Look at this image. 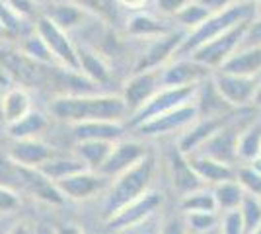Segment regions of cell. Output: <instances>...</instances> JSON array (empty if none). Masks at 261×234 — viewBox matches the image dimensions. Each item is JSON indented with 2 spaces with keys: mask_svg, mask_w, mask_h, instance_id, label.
<instances>
[{
  "mask_svg": "<svg viewBox=\"0 0 261 234\" xmlns=\"http://www.w3.org/2000/svg\"><path fill=\"white\" fill-rule=\"evenodd\" d=\"M82 10H86L90 16L98 18L106 23H113L117 20V0H72Z\"/></svg>",
  "mask_w": 261,
  "mask_h": 234,
  "instance_id": "d6a6232c",
  "label": "cell"
},
{
  "mask_svg": "<svg viewBox=\"0 0 261 234\" xmlns=\"http://www.w3.org/2000/svg\"><path fill=\"white\" fill-rule=\"evenodd\" d=\"M109 141H76V148H74V156L84 162L88 170H96L103 164V160L108 158L109 150H111Z\"/></svg>",
  "mask_w": 261,
  "mask_h": 234,
  "instance_id": "4316f807",
  "label": "cell"
},
{
  "mask_svg": "<svg viewBox=\"0 0 261 234\" xmlns=\"http://www.w3.org/2000/svg\"><path fill=\"white\" fill-rule=\"evenodd\" d=\"M150 43L146 47V51L141 55L139 63L135 65V72H141V70H150V68H160L170 59L172 55H175L177 47L181 45L184 37L181 34H174V32H168L164 35L152 37L148 39Z\"/></svg>",
  "mask_w": 261,
  "mask_h": 234,
  "instance_id": "5bb4252c",
  "label": "cell"
},
{
  "mask_svg": "<svg viewBox=\"0 0 261 234\" xmlns=\"http://www.w3.org/2000/svg\"><path fill=\"white\" fill-rule=\"evenodd\" d=\"M259 154H261V152H259Z\"/></svg>",
  "mask_w": 261,
  "mask_h": 234,
  "instance_id": "9f6ffc18",
  "label": "cell"
},
{
  "mask_svg": "<svg viewBox=\"0 0 261 234\" xmlns=\"http://www.w3.org/2000/svg\"><path fill=\"white\" fill-rule=\"evenodd\" d=\"M238 209L242 215V221H244V230H246V234H250L261 223V201H257L255 195L244 193V199H242Z\"/></svg>",
  "mask_w": 261,
  "mask_h": 234,
  "instance_id": "836d02e7",
  "label": "cell"
},
{
  "mask_svg": "<svg viewBox=\"0 0 261 234\" xmlns=\"http://www.w3.org/2000/svg\"><path fill=\"white\" fill-rule=\"evenodd\" d=\"M261 152V119L253 121L251 119L244 131L240 133L238 146H236V154L242 160H251L253 156H257Z\"/></svg>",
  "mask_w": 261,
  "mask_h": 234,
  "instance_id": "f1b7e54d",
  "label": "cell"
},
{
  "mask_svg": "<svg viewBox=\"0 0 261 234\" xmlns=\"http://www.w3.org/2000/svg\"><path fill=\"white\" fill-rule=\"evenodd\" d=\"M222 234H246L240 209H230V211L224 213V219H222Z\"/></svg>",
  "mask_w": 261,
  "mask_h": 234,
  "instance_id": "ab89813d",
  "label": "cell"
},
{
  "mask_svg": "<svg viewBox=\"0 0 261 234\" xmlns=\"http://www.w3.org/2000/svg\"><path fill=\"white\" fill-rule=\"evenodd\" d=\"M181 211L184 213H217V201L213 191H207L205 188L197 191H191L187 195H181Z\"/></svg>",
  "mask_w": 261,
  "mask_h": 234,
  "instance_id": "1f68e13d",
  "label": "cell"
},
{
  "mask_svg": "<svg viewBox=\"0 0 261 234\" xmlns=\"http://www.w3.org/2000/svg\"><path fill=\"white\" fill-rule=\"evenodd\" d=\"M187 2H189V0H156V6H158V10L162 12V14L175 16Z\"/></svg>",
  "mask_w": 261,
  "mask_h": 234,
  "instance_id": "b9f144b4",
  "label": "cell"
},
{
  "mask_svg": "<svg viewBox=\"0 0 261 234\" xmlns=\"http://www.w3.org/2000/svg\"><path fill=\"white\" fill-rule=\"evenodd\" d=\"M55 186L59 188V191L63 193L65 199L88 201L108 190L109 178H106L103 174H99L96 170L84 168L80 172H74V174H70L66 178L55 181Z\"/></svg>",
  "mask_w": 261,
  "mask_h": 234,
  "instance_id": "9c48e42d",
  "label": "cell"
},
{
  "mask_svg": "<svg viewBox=\"0 0 261 234\" xmlns=\"http://www.w3.org/2000/svg\"><path fill=\"white\" fill-rule=\"evenodd\" d=\"M197 90H199V84L162 86L142 108H139L135 113H130L129 127L135 129L137 125H141L142 121H146V119H150V117H156V115H160V113L175 110V108L184 106L187 101H193L197 98Z\"/></svg>",
  "mask_w": 261,
  "mask_h": 234,
  "instance_id": "277c9868",
  "label": "cell"
},
{
  "mask_svg": "<svg viewBox=\"0 0 261 234\" xmlns=\"http://www.w3.org/2000/svg\"><path fill=\"white\" fill-rule=\"evenodd\" d=\"M236 181L242 186V190L250 195L261 197V174L255 172L251 166H244L238 170L236 174Z\"/></svg>",
  "mask_w": 261,
  "mask_h": 234,
  "instance_id": "d590c367",
  "label": "cell"
},
{
  "mask_svg": "<svg viewBox=\"0 0 261 234\" xmlns=\"http://www.w3.org/2000/svg\"><path fill=\"white\" fill-rule=\"evenodd\" d=\"M250 234H261V223L257 224V226H255V228H253V230H251Z\"/></svg>",
  "mask_w": 261,
  "mask_h": 234,
  "instance_id": "f5cc1de1",
  "label": "cell"
},
{
  "mask_svg": "<svg viewBox=\"0 0 261 234\" xmlns=\"http://www.w3.org/2000/svg\"><path fill=\"white\" fill-rule=\"evenodd\" d=\"M253 117L250 119H236V117H230L228 121L224 123L220 129H218L217 133L213 135V137H208L207 141L203 143V145L199 146L201 148V154L205 156H211V158H215V160H220V162H234L238 154H236V146H238V139H240V133L244 131V127L251 121Z\"/></svg>",
  "mask_w": 261,
  "mask_h": 234,
  "instance_id": "ba28073f",
  "label": "cell"
},
{
  "mask_svg": "<svg viewBox=\"0 0 261 234\" xmlns=\"http://www.w3.org/2000/svg\"><path fill=\"white\" fill-rule=\"evenodd\" d=\"M197 2H201L203 6H207L211 12L224 10V8H228L230 4H234V0H197Z\"/></svg>",
  "mask_w": 261,
  "mask_h": 234,
  "instance_id": "f6af8a7d",
  "label": "cell"
},
{
  "mask_svg": "<svg viewBox=\"0 0 261 234\" xmlns=\"http://www.w3.org/2000/svg\"><path fill=\"white\" fill-rule=\"evenodd\" d=\"M148 0H117V6L127 12H141L146 8Z\"/></svg>",
  "mask_w": 261,
  "mask_h": 234,
  "instance_id": "ee69618b",
  "label": "cell"
},
{
  "mask_svg": "<svg viewBox=\"0 0 261 234\" xmlns=\"http://www.w3.org/2000/svg\"><path fill=\"white\" fill-rule=\"evenodd\" d=\"M72 131L76 141H109L115 143L119 141L125 127L121 121H84V123H74Z\"/></svg>",
  "mask_w": 261,
  "mask_h": 234,
  "instance_id": "44dd1931",
  "label": "cell"
},
{
  "mask_svg": "<svg viewBox=\"0 0 261 234\" xmlns=\"http://www.w3.org/2000/svg\"><path fill=\"white\" fill-rule=\"evenodd\" d=\"M197 119H199V108H197V100H193L175 108V110H170V112L142 121L141 125L135 127V131L141 133L142 137H158V135H168L187 129Z\"/></svg>",
  "mask_w": 261,
  "mask_h": 234,
  "instance_id": "52a82bcc",
  "label": "cell"
},
{
  "mask_svg": "<svg viewBox=\"0 0 261 234\" xmlns=\"http://www.w3.org/2000/svg\"><path fill=\"white\" fill-rule=\"evenodd\" d=\"M250 166L255 170V172H259L261 174V154H257V156H253L250 160Z\"/></svg>",
  "mask_w": 261,
  "mask_h": 234,
  "instance_id": "681fc988",
  "label": "cell"
},
{
  "mask_svg": "<svg viewBox=\"0 0 261 234\" xmlns=\"http://www.w3.org/2000/svg\"><path fill=\"white\" fill-rule=\"evenodd\" d=\"M2 2L30 22H35L37 16L41 14V4L35 0H2Z\"/></svg>",
  "mask_w": 261,
  "mask_h": 234,
  "instance_id": "8d00e7d4",
  "label": "cell"
},
{
  "mask_svg": "<svg viewBox=\"0 0 261 234\" xmlns=\"http://www.w3.org/2000/svg\"><path fill=\"white\" fill-rule=\"evenodd\" d=\"M8 234H32V228L25 223H20L16 224V226H12L10 230H8Z\"/></svg>",
  "mask_w": 261,
  "mask_h": 234,
  "instance_id": "bcb514c9",
  "label": "cell"
},
{
  "mask_svg": "<svg viewBox=\"0 0 261 234\" xmlns=\"http://www.w3.org/2000/svg\"><path fill=\"white\" fill-rule=\"evenodd\" d=\"M162 205V195L158 191L146 190L142 195L129 201L125 207L106 219L109 230H127L135 224L142 223L146 217H150Z\"/></svg>",
  "mask_w": 261,
  "mask_h": 234,
  "instance_id": "30bf717a",
  "label": "cell"
},
{
  "mask_svg": "<svg viewBox=\"0 0 261 234\" xmlns=\"http://www.w3.org/2000/svg\"><path fill=\"white\" fill-rule=\"evenodd\" d=\"M172 179H174V188L179 195H187L191 191H197L205 188V181L197 176V172L189 166L185 154L179 150L172 156Z\"/></svg>",
  "mask_w": 261,
  "mask_h": 234,
  "instance_id": "d4e9b609",
  "label": "cell"
},
{
  "mask_svg": "<svg viewBox=\"0 0 261 234\" xmlns=\"http://www.w3.org/2000/svg\"><path fill=\"white\" fill-rule=\"evenodd\" d=\"M208 68L193 59L189 61H177L174 65L162 70V86H187V84H199L207 76Z\"/></svg>",
  "mask_w": 261,
  "mask_h": 234,
  "instance_id": "d6986e66",
  "label": "cell"
},
{
  "mask_svg": "<svg viewBox=\"0 0 261 234\" xmlns=\"http://www.w3.org/2000/svg\"><path fill=\"white\" fill-rule=\"evenodd\" d=\"M242 47H261V18L248 22L238 49H242Z\"/></svg>",
  "mask_w": 261,
  "mask_h": 234,
  "instance_id": "f35d334b",
  "label": "cell"
},
{
  "mask_svg": "<svg viewBox=\"0 0 261 234\" xmlns=\"http://www.w3.org/2000/svg\"><path fill=\"white\" fill-rule=\"evenodd\" d=\"M32 110V96H30L28 88L22 86V84L10 86V88H6L0 94V119L6 125L22 119L23 115H28Z\"/></svg>",
  "mask_w": 261,
  "mask_h": 234,
  "instance_id": "e0dca14e",
  "label": "cell"
},
{
  "mask_svg": "<svg viewBox=\"0 0 261 234\" xmlns=\"http://www.w3.org/2000/svg\"><path fill=\"white\" fill-rule=\"evenodd\" d=\"M250 20L246 22H240L236 25H232L230 30L222 32L220 35L208 39L207 43H203L201 47H197L195 51L191 53V59L205 65L207 68L213 67H220L226 59H228L236 49H238L240 41H242V35H244V30L248 25Z\"/></svg>",
  "mask_w": 261,
  "mask_h": 234,
  "instance_id": "8992f818",
  "label": "cell"
},
{
  "mask_svg": "<svg viewBox=\"0 0 261 234\" xmlns=\"http://www.w3.org/2000/svg\"><path fill=\"white\" fill-rule=\"evenodd\" d=\"M244 193L246 191L242 190L236 179H226V181H220L215 186V201H217V209H222V211H230V209H238L242 199H244Z\"/></svg>",
  "mask_w": 261,
  "mask_h": 234,
  "instance_id": "4dcf8cb0",
  "label": "cell"
},
{
  "mask_svg": "<svg viewBox=\"0 0 261 234\" xmlns=\"http://www.w3.org/2000/svg\"><path fill=\"white\" fill-rule=\"evenodd\" d=\"M16 47L20 49L22 55H25L28 59L35 61V63H39V65H55L53 55H51L47 43L43 41V37L35 32V25H33L32 32H28V34L18 39Z\"/></svg>",
  "mask_w": 261,
  "mask_h": 234,
  "instance_id": "484cf974",
  "label": "cell"
},
{
  "mask_svg": "<svg viewBox=\"0 0 261 234\" xmlns=\"http://www.w3.org/2000/svg\"><path fill=\"white\" fill-rule=\"evenodd\" d=\"M218 68L240 76H255L261 70V47L236 49Z\"/></svg>",
  "mask_w": 261,
  "mask_h": 234,
  "instance_id": "7402d4cb",
  "label": "cell"
},
{
  "mask_svg": "<svg viewBox=\"0 0 261 234\" xmlns=\"http://www.w3.org/2000/svg\"><path fill=\"white\" fill-rule=\"evenodd\" d=\"M152 176L154 158L150 154H144L137 164H133L125 172H121L119 176H115V181L108 186V193H106V201H103L106 219L119 211L121 207H125L129 201L142 195L148 190Z\"/></svg>",
  "mask_w": 261,
  "mask_h": 234,
  "instance_id": "7a4b0ae2",
  "label": "cell"
},
{
  "mask_svg": "<svg viewBox=\"0 0 261 234\" xmlns=\"http://www.w3.org/2000/svg\"><path fill=\"white\" fill-rule=\"evenodd\" d=\"M49 112L55 119L65 123L84 121H121L129 115V110L121 96L113 94H61L49 103Z\"/></svg>",
  "mask_w": 261,
  "mask_h": 234,
  "instance_id": "6da1fadb",
  "label": "cell"
},
{
  "mask_svg": "<svg viewBox=\"0 0 261 234\" xmlns=\"http://www.w3.org/2000/svg\"><path fill=\"white\" fill-rule=\"evenodd\" d=\"M2 41H10V39H8V35H6L4 28H2V23H0V43H2Z\"/></svg>",
  "mask_w": 261,
  "mask_h": 234,
  "instance_id": "f907efd6",
  "label": "cell"
},
{
  "mask_svg": "<svg viewBox=\"0 0 261 234\" xmlns=\"http://www.w3.org/2000/svg\"><path fill=\"white\" fill-rule=\"evenodd\" d=\"M211 14L213 12L208 10L207 6H203L201 2L195 0V2H187L184 8L175 14V18L184 25H187V28H197V25H201V23L205 22Z\"/></svg>",
  "mask_w": 261,
  "mask_h": 234,
  "instance_id": "e575fe53",
  "label": "cell"
},
{
  "mask_svg": "<svg viewBox=\"0 0 261 234\" xmlns=\"http://www.w3.org/2000/svg\"><path fill=\"white\" fill-rule=\"evenodd\" d=\"M251 101L257 106L261 110V82L257 84V88H255V92H253V98H251Z\"/></svg>",
  "mask_w": 261,
  "mask_h": 234,
  "instance_id": "c3c4849f",
  "label": "cell"
},
{
  "mask_svg": "<svg viewBox=\"0 0 261 234\" xmlns=\"http://www.w3.org/2000/svg\"><path fill=\"white\" fill-rule=\"evenodd\" d=\"M127 32L133 37H144V39H152L158 35L168 34L170 30L164 25L160 20H156L148 14H137L127 22Z\"/></svg>",
  "mask_w": 261,
  "mask_h": 234,
  "instance_id": "f546056e",
  "label": "cell"
},
{
  "mask_svg": "<svg viewBox=\"0 0 261 234\" xmlns=\"http://www.w3.org/2000/svg\"><path fill=\"white\" fill-rule=\"evenodd\" d=\"M253 6H255V8H253V10L257 12V16H259V18H261V0H257V2H255V4H253Z\"/></svg>",
  "mask_w": 261,
  "mask_h": 234,
  "instance_id": "816d5d0a",
  "label": "cell"
},
{
  "mask_svg": "<svg viewBox=\"0 0 261 234\" xmlns=\"http://www.w3.org/2000/svg\"><path fill=\"white\" fill-rule=\"evenodd\" d=\"M251 12H253V4H250V2H238V4L234 2L224 10L213 12L201 25L193 28V34L189 37H185L175 53L177 55L193 53L197 47H201L203 43H207L208 39H213V37L222 34V32L230 30L232 25L250 20Z\"/></svg>",
  "mask_w": 261,
  "mask_h": 234,
  "instance_id": "3957f363",
  "label": "cell"
},
{
  "mask_svg": "<svg viewBox=\"0 0 261 234\" xmlns=\"http://www.w3.org/2000/svg\"><path fill=\"white\" fill-rule=\"evenodd\" d=\"M57 234H84V232L80 228H76V226H63V228L57 230Z\"/></svg>",
  "mask_w": 261,
  "mask_h": 234,
  "instance_id": "7dc6e473",
  "label": "cell"
},
{
  "mask_svg": "<svg viewBox=\"0 0 261 234\" xmlns=\"http://www.w3.org/2000/svg\"><path fill=\"white\" fill-rule=\"evenodd\" d=\"M160 234H187V224L181 219H170L168 223L162 226Z\"/></svg>",
  "mask_w": 261,
  "mask_h": 234,
  "instance_id": "7bdbcfd3",
  "label": "cell"
},
{
  "mask_svg": "<svg viewBox=\"0 0 261 234\" xmlns=\"http://www.w3.org/2000/svg\"><path fill=\"white\" fill-rule=\"evenodd\" d=\"M160 88H162V68L141 70V72H135L125 82L121 98L125 101L129 113H135L139 108H142L146 101L150 100Z\"/></svg>",
  "mask_w": 261,
  "mask_h": 234,
  "instance_id": "8fae6325",
  "label": "cell"
},
{
  "mask_svg": "<svg viewBox=\"0 0 261 234\" xmlns=\"http://www.w3.org/2000/svg\"><path fill=\"white\" fill-rule=\"evenodd\" d=\"M8 156L20 166L39 168L51 156H55V150L49 145H45L41 139H22L12 143Z\"/></svg>",
  "mask_w": 261,
  "mask_h": 234,
  "instance_id": "2e32d148",
  "label": "cell"
},
{
  "mask_svg": "<svg viewBox=\"0 0 261 234\" xmlns=\"http://www.w3.org/2000/svg\"><path fill=\"white\" fill-rule=\"evenodd\" d=\"M228 119H230V115H211V117H203V121H199L195 127H191V131H187V133L181 137V141H179V152H181V154L193 152L197 146H201L208 137H213Z\"/></svg>",
  "mask_w": 261,
  "mask_h": 234,
  "instance_id": "603a6c76",
  "label": "cell"
},
{
  "mask_svg": "<svg viewBox=\"0 0 261 234\" xmlns=\"http://www.w3.org/2000/svg\"><path fill=\"white\" fill-rule=\"evenodd\" d=\"M84 162L76 158V156H51L47 162H43L41 166L37 168L41 174H43L45 178H49L51 181H59V179L66 178V176H70V174H74V172H80V170H84Z\"/></svg>",
  "mask_w": 261,
  "mask_h": 234,
  "instance_id": "83f0119b",
  "label": "cell"
},
{
  "mask_svg": "<svg viewBox=\"0 0 261 234\" xmlns=\"http://www.w3.org/2000/svg\"><path fill=\"white\" fill-rule=\"evenodd\" d=\"M189 166L197 172V176L207 184H220V181H226V179H236V172L232 170L230 164L226 162H220V160H215L211 156L205 154H195L191 158H187Z\"/></svg>",
  "mask_w": 261,
  "mask_h": 234,
  "instance_id": "ffe728a7",
  "label": "cell"
},
{
  "mask_svg": "<svg viewBox=\"0 0 261 234\" xmlns=\"http://www.w3.org/2000/svg\"><path fill=\"white\" fill-rule=\"evenodd\" d=\"M35 2H39V4H41V6H43L45 2H49V0H35Z\"/></svg>",
  "mask_w": 261,
  "mask_h": 234,
  "instance_id": "11a10c76",
  "label": "cell"
},
{
  "mask_svg": "<svg viewBox=\"0 0 261 234\" xmlns=\"http://www.w3.org/2000/svg\"><path fill=\"white\" fill-rule=\"evenodd\" d=\"M146 154L144 146L137 141H115L111 145L108 158L103 160V164L99 166V174H103L106 178H115L121 172H125L127 168L137 164L142 156Z\"/></svg>",
  "mask_w": 261,
  "mask_h": 234,
  "instance_id": "4fadbf2b",
  "label": "cell"
},
{
  "mask_svg": "<svg viewBox=\"0 0 261 234\" xmlns=\"http://www.w3.org/2000/svg\"><path fill=\"white\" fill-rule=\"evenodd\" d=\"M20 207L18 191L10 190L6 186H0V215H8Z\"/></svg>",
  "mask_w": 261,
  "mask_h": 234,
  "instance_id": "60d3db41",
  "label": "cell"
},
{
  "mask_svg": "<svg viewBox=\"0 0 261 234\" xmlns=\"http://www.w3.org/2000/svg\"><path fill=\"white\" fill-rule=\"evenodd\" d=\"M41 14L68 34L76 32L90 16L86 10H82L72 0H49L41 6Z\"/></svg>",
  "mask_w": 261,
  "mask_h": 234,
  "instance_id": "9a60e30c",
  "label": "cell"
},
{
  "mask_svg": "<svg viewBox=\"0 0 261 234\" xmlns=\"http://www.w3.org/2000/svg\"><path fill=\"white\" fill-rule=\"evenodd\" d=\"M185 224H187V228H191V230H195V232H207V230H211V228L217 224V215H215V213H205V211L187 213Z\"/></svg>",
  "mask_w": 261,
  "mask_h": 234,
  "instance_id": "74e56055",
  "label": "cell"
},
{
  "mask_svg": "<svg viewBox=\"0 0 261 234\" xmlns=\"http://www.w3.org/2000/svg\"><path fill=\"white\" fill-rule=\"evenodd\" d=\"M49 119L47 115L39 110H32L28 115H23L22 119L16 123L6 125V133L12 141H22V139H41V135L47 131Z\"/></svg>",
  "mask_w": 261,
  "mask_h": 234,
  "instance_id": "cb8c5ba5",
  "label": "cell"
},
{
  "mask_svg": "<svg viewBox=\"0 0 261 234\" xmlns=\"http://www.w3.org/2000/svg\"><path fill=\"white\" fill-rule=\"evenodd\" d=\"M242 2H250V4H255L257 0H242Z\"/></svg>",
  "mask_w": 261,
  "mask_h": 234,
  "instance_id": "db71d44e",
  "label": "cell"
},
{
  "mask_svg": "<svg viewBox=\"0 0 261 234\" xmlns=\"http://www.w3.org/2000/svg\"><path fill=\"white\" fill-rule=\"evenodd\" d=\"M35 32L43 37V41L47 43V47H49V51H51V55L55 59V65L78 70L76 43L72 41L68 32L61 30L57 23H53L43 14H39L37 20H35Z\"/></svg>",
  "mask_w": 261,
  "mask_h": 234,
  "instance_id": "5b68a950",
  "label": "cell"
},
{
  "mask_svg": "<svg viewBox=\"0 0 261 234\" xmlns=\"http://www.w3.org/2000/svg\"><path fill=\"white\" fill-rule=\"evenodd\" d=\"M213 86L228 106L244 108L253 98V92L257 88V80L255 76H240V74L217 70L213 74Z\"/></svg>",
  "mask_w": 261,
  "mask_h": 234,
  "instance_id": "7c38bea8",
  "label": "cell"
},
{
  "mask_svg": "<svg viewBox=\"0 0 261 234\" xmlns=\"http://www.w3.org/2000/svg\"><path fill=\"white\" fill-rule=\"evenodd\" d=\"M78 53V70L88 76L98 86L108 84L111 78V68H109L106 57L99 53L98 49H92L88 45H76Z\"/></svg>",
  "mask_w": 261,
  "mask_h": 234,
  "instance_id": "ac0fdd59",
  "label": "cell"
}]
</instances>
